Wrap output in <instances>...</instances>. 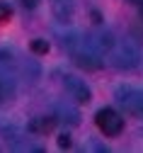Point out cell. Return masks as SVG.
<instances>
[{
  "label": "cell",
  "instance_id": "cell-1",
  "mask_svg": "<svg viewBox=\"0 0 143 153\" xmlns=\"http://www.w3.org/2000/svg\"><path fill=\"white\" fill-rule=\"evenodd\" d=\"M112 59H114V63H116L119 68H126V71L138 68V66L143 63L141 51H138L131 42H119V44H114V46H112Z\"/></svg>",
  "mask_w": 143,
  "mask_h": 153
},
{
  "label": "cell",
  "instance_id": "cell-2",
  "mask_svg": "<svg viewBox=\"0 0 143 153\" xmlns=\"http://www.w3.org/2000/svg\"><path fill=\"white\" fill-rule=\"evenodd\" d=\"M95 124L102 134H107V136H116V134H121V129H124V117H121L119 112H114L112 107H104L99 109L95 114Z\"/></svg>",
  "mask_w": 143,
  "mask_h": 153
},
{
  "label": "cell",
  "instance_id": "cell-3",
  "mask_svg": "<svg viewBox=\"0 0 143 153\" xmlns=\"http://www.w3.org/2000/svg\"><path fill=\"white\" fill-rule=\"evenodd\" d=\"M116 100L124 105L126 112L131 114H143V92L141 90H133V88H119L116 90Z\"/></svg>",
  "mask_w": 143,
  "mask_h": 153
},
{
  "label": "cell",
  "instance_id": "cell-4",
  "mask_svg": "<svg viewBox=\"0 0 143 153\" xmlns=\"http://www.w3.org/2000/svg\"><path fill=\"white\" fill-rule=\"evenodd\" d=\"M63 88L68 90V95H70V97H73L78 105H87V102H90V97H92L90 88H87L83 80L73 78V75H66V78H63Z\"/></svg>",
  "mask_w": 143,
  "mask_h": 153
},
{
  "label": "cell",
  "instance_id": "cell-5",
  "mask_svg": "<svg viewBox=\"0 0 143 153\" xmlns=\"http://www.w3.org/2000/svg\"><path fill=\"white\" fill-rule=\"evenodd\" d=\"M70 56H73L75 66L85 68V71H99V68H102V59H99V53L90 51L87 46H78V49L70 53Z\"/></svg>",
  "mask_w": 143,
  "mask_h": 153
},
{
  "label": "cell",
  "instance_id": "cell-6",
  "mask_svg": "<svg viewBox=\"0 0 143 153\" xmlns=\"http://www.w3.org/2000/svg\"><path fill=\"white\" fill-rule=\"evenodd\" d=\"M15 97V80L7 71H0V102H10Z\"/></svg>",
  "mask_w": 143,
  "mask_h": 153
},
{
  "label": "cell",
  "instance_id": "cell-7",
  "mask_svg": "<svg viewBox=\"0 0 143 153\" xmlns=\"http://www.w3.org/2000/svg\"><path fill=\"white\" fill-rule=\"evenodd\" d=\"M53 126H56V117H36L27 124V129L32 134H49Z\"/></svg>",
  "mask_w": 143,
  "mask_h": 153
},
{
  "label": "cell",
  "instance_id": "cell-8",
  "mask_svg": "<svg viewBox=\"0 0 143 153\" xmlns=\"http://www.w3.org/2000/svg\"><path fill=\"white\" fill-rule=\"evenodd\" d=\"M56 119L68 122V124H78V122H80V114H78L73 107H68V105H58V107H56Z\"/></svg>",
  "mask_w": 143,
  "mask_h": 153
},
{
  "label": "cell",
  "instance_id": "cell-9",
  "mask_svg": "<svg viewBox=\"0 0 143 153\" xmlns=\"http://www.w3.org/2000/svg\"><path fill=\"white\" fill-rule=\"evenodd\" d=\"M49 49H51V46H49L46 39H34V42H32V51H34V53H49Z\"/></svg>",
  "mask_w": 143,
  "mask_h": 153
},
{
  "label": "cell",
  "instance_id": "cell-10",
  "mask_svg": "<svg viewBox=\"0 0 143 153\" xmlns=\"http://www.w3.org/2000/svg\"><path fill=\"white\" fill-rule=\"evenodd\" d=\"M10 17H12V7L7 3H0V25H5Z\"/></svg>",
  "mask_w": 143,
  "mask_h": 153
},
{
  "label": "cell",
  "instance_id": "cell-11",
  "mask_svg": "<svg viewBox=\"0 0 143 153\" xmlns=\"http://www.w3.org/2000/svg\"><path fill=\"white\" fill-rule=\"evenodd\" d=\"M19 5H22L24 10H34L39 5V0H19Z\"/></svg>",
  "mask_w": 143,
  "mask_h": 153
},
{
  "label": "cell",
  "instance_id": "cell-12",
  "mask_svg": "<svg viewBox=\"0 0 143 153\" xmlns=\"http://www.w3.org/2000/svg\"><path fill=\"white\" fill-rule=\"evenodd\" d=\"M58 146L61 148H68L70 146V136H68V134H61V136H58Z\"/></svg>",
  "mask_w": 143,
  "mask_h": 153
},
{
  "label": "cell",
  "instance_id": "cell-13",
  "mask_svg": "<svg viewBox=\"0 0 143 153\" xmlns=\"http://www.w3.org/2000/svg\"><path fill=\"white\" fill-rule=\"evenodd\" d=\"M138 12H141V17H143V5H141V7H138Z\"/></svg>",
  "mask_w": 143,
  "mask_h": 153
}]
</instances>
